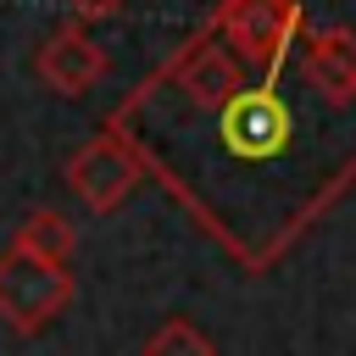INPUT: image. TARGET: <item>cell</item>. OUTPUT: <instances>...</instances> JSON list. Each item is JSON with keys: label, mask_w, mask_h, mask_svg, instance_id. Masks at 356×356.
<instances>
[{"label": "cell", "mask_w": 356, "mask_h": 356, "mask_svg": "<svg viewBox=\"0 0 356 356\" xmlns=\"http://www.w3.org/2000/svg\"><path fill=\"white\" fill-rule=\"evenodd\" d=\"M300 61L334 83V89H356V33L350 28H306L300 33Z\"/></svg>", "instance_id": "8992f818"}, {"label": "cell", "mask_w": 356, "mask_h": 356, "mask_svg": "<svg viewBox=\"0 0 356 356\" xmlns=\"http://www.w3.org/2000/svg\"><path fill=\"white\" fill-rule=\"evenodd\" d=\"M33 72H39V83L56 89V95H83V89L100 83L106 50H100L83 28H56V33L39 44V56H33Z\"/></svg>", "instance_id": "5b68a950"}, {"label": "cell", "mask_w": 356, "mask_h": 356, "mask_svg": "<svg viewBox=\"0 0 356 356\" xmlns=\"http://www.w3.org/2000/svg\"><path fill=\"white\" fill-rule=\"evenodd\" d=\"M11 245H17V250H28V256H39V261H50V267H72L78 234H72V222H67L56 206H33V211L17 222Z\"/></svg>", "instance_id": "52a82bcc"}, {"label": "cell", "mask_w": 356, "mask_h": 356, "mask_svg": "<svg viewBox=\"0 0 356 356\" xmlns=\"http://www.w3.org/2000/svg\"><path fill=\"white\" fill-rule=\"evenodd\" d=\"M67 184H72V195L89 206V211H117L134 189H139V178H145V167H139V156L111 134V128H100L89 145H78L72 156H67Z\"/></svg>", "instance_id": "277c9868"}, {"label": "cell", "mask_w": 356, "mask_h": 356, "mask_svg": "<svg viewBox=\"0 0 356 356\" xmlns=\"http://www.w3.org/2000/svg\"><path fill=\"white\" fill-rule=\"evenodd\" d=\"M72 306V273L28 250H0V323L17 334H44Z\"/></svg>", "instance_id": "3957f363"}, {"label": "cell", "mask_w": 356, "mask_h": 356, "mask_svg": "<svg viewBox=\"0 0 356 356\" xmlns=\"http://www.w3.org/2000/svg\"><path fill=\"white\" fill-rule=\"evenodd\" d=\"M100 128L245 273H273L356 189V89L323 83L300 44L245 67L211 17Z\"/></svg>", "instance_id": "6da1fadb"}, {"label": "cell", "mask_w": 356, "mask_h": 356, "mask_svg": "<svg viewBox=\"0 0 356 356\" xmlns=\"http://www.w3.org/2000/svg\"><path fill=\"white\" fill-rule=\"evenodd\" d=\"M145 356H217V345H211V334L195 328L189 317H167V323L145 339Z\"/></svg>", "instance_id": "ba28073f"}, {"label": "cell", "mask_w": 356, "mask_h": 356, "mask_svg": "<svg viewBox=\"0 0 356 356\" xmlns=\"http://www.w3.org/2000/svg\"><path fill=\"white\" fill-rule=\"evenodd\" d=\"M67 6H72L83 22H95V17H111V11H122L128 0H67Z\"/></svg>", "instance_id": "9c48e42d"}, {"label": "cell", "mask_w": 356, "mask_h": 356, "mask_svg": "<svg viewBox=\"0 0 356 356\" xmlns=\"http://www.w3.org/2000/svg\"><path fill=\"white\" fill-rule=\"evenodd\" d=\"M211 28L245 67H273L300 44L306 11L300 0H222L211 11Z\"/></svg>", "instance_id": "7a4b0ae2"}]
</instances>
